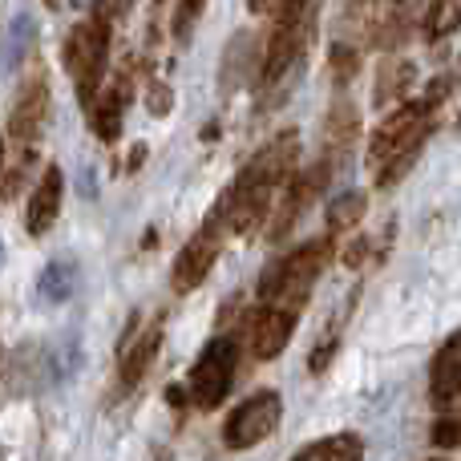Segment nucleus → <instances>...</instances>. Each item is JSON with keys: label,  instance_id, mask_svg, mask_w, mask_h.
<instances>
[{"label": "nucleus", "instance_id": "f257e3e1", "mask_svg": "<svg viewBox=\"0 0 461 461\" xmlns=\"http://www.w3.org/2000/svg\"><path fill=\"white\" fill-rule=\"evenodd\" d=\"M295 154H300L295 134H284V138H276L271 146H263V150L255 154L243 170H239V178L230 183L223 203H219L215 219H223V227L235 230V235H247L259 219H267L271 199H276L279 186H284L287 175H292Z\"/></svg>", "mask_w": 461, "mask_h": 461}, {"label": "nucleus", "instance_id": "f03ea898", "mask_svg": "<svg viewBox=\"0 0 461 461\" xmlns=\"http://www.w3.org/2000/svg\"><path fill=\"white\" fill-rule=\"evenodd\" d=\"M433 134V105L429 102H405L397 113L376 126L373 146H368V167H376V186L393 191L409 167L417 162L425 138Z\"/></svg>", "mask_w": 461, "mask_h": 461}, {"label": "nucleus", "instance_id": "7ed1b4c3", "mask_svg": "<svg viewBox=\"0 0 461 461\" xmlns=\"http://www.w3.org/2000/svg\"><path fill=\"white\" fill-rule=\"evenodd\" d=\"M328 259H332V243H328V239H316V243H303V247H295V251H287L284 259L263 276V287H259L263 303L300 320L303 303H308V295H312V284H316L320 271L328 267Z\"/></svg>", "mask_w": 461, "mask_h": 461}, {"label": "nucleus", "instance_id": "20e7f679", "mask_svg": "<svg viewBox=\"0 0 461 461\" xmlns=\"http://www.w3.org/2000/svg\"><path fill=\"white\" fill-rule=\"evenodd\" d=\"M105 57H110V13L97 8L65 41V65H69L73 81H77L81 105L97 102V89H102V77H105Z\"/></svg>", "mask_w": 461, "mask_h": 461}, {"label": "nucleus", "instance_id": "39448f33", "mask_svg": "<svg viewBox=\"0 0 461 461\" xmlns=\"http://www.w3.org/2000/svg\"><path fill=\"white\" fill-rule=\"evenodd\" d=\"M235 368H239V344L230 340V336H215V340L199 352V360H194V368H191V401L194 405L215 409L230 393Z\"/></svg>", "mask_w": 461, "mask_h": 461}, {"label": "nucleus", "instance_id": "423d86ee", "mask_svg": "<svg viewBox=\"0 0 461 461\" xmlns=\"http://www.w3.org/2000/svg\"><path fill=\"white\" fill-rule=\"evenodd\" d=\"M279 413H284V401H279V393H271V389L255 393V397H247L243 405H239L235 413L227 417L223 441H227L230 449H251V446H259V441H267L271 433H276Z\"/></svg>", "mask_w": 461, "mask_h": 461}, {"label": "nucleus", "instance_id": "0eeeda50", "mask_svg": "<svg viewBox=\"0 0 461 461\" xmlns=\"http://www.w3.org/2000/svg\"><path fill=\"white\" fill-rule=\"evenodd\" d=\"M308 37H312V29H308V21H303V13L276 16V32H271L267 53H263V65H259V86L263 89H271L276 81L287 77V69L300 61Z\"/></svg>", "mask_w": 461, "mask_h": 461}, {"label": "nucleus", "instance_id": "6e6552de", "mask_svg": "<svg viewBox=\"0 0 461 461\" xmlns=\"http://www.w3.org/2000/svg\"><path fill=\"white\" fill-rule=\"evenodd\" d=\"M219 247H223L219 223L199 227L191 239H186V247L175 259V271H170V279H175L178 292H194V287L211 276V267H215V259H219Z\"/></svg>", "mask_w": 461, "mask_h": 461}, {"label": "nucleus", "instance_id": "1a4fd4ad", "mask_svg": "<svg viewBox=\"0 0 461 461\" xmlns=\"http://www.w3.org/2000/svg\"><path fill=\"white\" fill-rule=\"evenodd\" d=\"M45 122H49V81H45V73H32L29 86L16 97L13 113H8V138H13L21 150H29L41 138Z\"/></svg>", "mask_w": 461, "mask_h": 461}, {"label": "nucleus", "instance_id": "9d476101", "mask_svg": "<svg viewBox=\"0 0 461 461\" xmlns=\"http://www.w3.org/2000/svg\"><path fill=\"white\" fill-rule=\"evenodd\" d=\"M162 332H167V320L150 316V324H142V332L122 348V389H134L146 376V368L154 365V357H158V348H162Z\"/></svg>", "mask_w": 461, "mask_h": 461}, {"label": "nucleus", "instance_id": "9b49d317", "mask_svg": "<svg viewBox=\"0 0 461 461\" xmlns=\"http://www.w3.org/2000/svg\"><path fill=\"white\" fill-rule=\"evenodd\" d=\"M295 324H300L295 316H287V312H276V308H267V303H263V308L255 312V324H251V348H255V357H259V360L279 357V352L287 348V340H292Z\"/></svg>", "mask_w": 461, "mask_h": 461}, {"label": "nucleus", "instance_id": "f8f14e48", "mask_svg": "<svg viewBox=\"0 0 461 461\" xmlns=\"http://www.w3.org/2000/svg\"><path fill=\"white\" fill-rule=\"evenodd\" d=\"M457 393H461V336L454 332L441 344L438 360H433V401H438V409L454 413Z\"/></svg>", "mask_w": 461, "mask_h": 461}, {"label": "nucleus", "instance_id": "ddd939ff", "mask_svg": "<svg viewBox=\"0 0 461 461\" xmlns=\"http://www.w3.org/2000/svg\"><path fill=\"white\" fill-rule=\"evenodd\" d=\"M61 194H65V178L57 167L45 170V178L37 183V191H32V203H29V235H45L49 227L57 223V215H61Z\"/></svg>", "mask_w": 461, "mask_h": 461}, {"label": "nucleus", "instance_id": "4468645a", "mask_svg": "<svg viewBox=\"0 0 461 461\" xmlns=\"http://www.w3.org/2000/svg\"><path fill=\"white\" fill-rule=\"evenodd\" d=\"M32 41H37V21L29 13H16L0 32V81L16 73V65L29 57Z\"/></svg>", "mask_w": 461, "mask_h": 461}, {"label": "nucleus", "instance_id": "2eb2a0df", "mask_svg": "<svg viewBox=\"0 0 461 461\" xmlns=\"http://www.w3.org/2000/svg\"><path fill=\"white\" fill-rule=\"evenodd\" d=\"M126 102H130V81H118L102 102L89 105V110H94V130L102 142H113V138L122 134V110H126Z\"/></svg>", "mask_w": 461, "mask_h": 461}, {"label": "nucleus", "instance_id": "dca6fc26", "mask_svg": "<svg viewBox=\"0 0 461 461\" xmlns=\"http://www.w3.org/2000/svg\"><path fill=\"white\" fill-rule=\"evenodd\" d=\"M73 292H77V263H73V259L45 263V271H41V284H37L41 303H65Z\"/></svg>", "mask_w": 461, "mask_h": 461}, {"label": "nucleus", "instance_id": "f3484780", "mask_svg": "<svg viewBox=\"0 0 461 461\" xmlns=\"http://www.w3.org/2000/svg\"><path fill=\"white\" fill-rule=\"evenodd\" d=\"M360 457H365V446H360L357 433H332V438L312 441L292 461H360Z\"/></svg>", "mask_w": 461, "mask_h": 461}, {"label": "nucleus", "instance_id": "a211bd4d", "mask_svg": "<svg viewBox=\"0 0 461 461\" xmlns=\"http://www.w3.org/2000/svg\"><path fill=\"white\" fill-rule=\"evenodd\" d=\"M360 130V113L352 110L348 102L332 105V113H328V126H324V146H328V158H332L336 150H348L352 138H357Z\"/></svg>", "mask_w": 461, "mask_h": 461}, {"label": "nucleus", "instance_id": "6ab92c4d", "mask_svg": "<svg viewBox=\"0 0 461 461\" xmlns=\"http://www.w3.org/2000/svg\"><path fill=\"white\" fill-rule=\"evenodd\" d=\"M409 86H413V65H409V61H389L381 69V81H376L373 102L384 105V102H393V97H405Z\"/></svg>", "mask_w": 461, "mask_h": 461}, {"label": "nucleus", "instance_id": "aec40b11", "mask_svg": "<svg viewBox=\"0 0 461 461\" xmlns=\"http://www.w3.org/2000/svg\"><path fill=\"white\" fill-rule=\"evenodd\" d=\"M457 8L461 0H429V13H425V37L441 41L457 29Z\"/></svg>", "mask_w": 461, "mask_h": 461}, {"label": "nucleus", "instance_id": "412c9836", "mask_svg": "<svg viewBox=\"0 0 461 461\" xmlns=\"http://www.w3.org/2000/svg\"><path fill=\"white\" fill-rule=\"evenodd\" d=\"M357 219H365V194H357V191L340 194V199H336L332 207H328V223H332V230L352 227Z\"/></svg>", "mask_w": 461, "mask_h": 461}, {"label": "nucleus", "instance_id": "4be33fe9", "mask_svg": "<svg viewBox=\"0 0 461 461\" xmlns=\"http://www.w3.org/2000/svg\"><path fill=\"white\" fill-rule=\"evenodd\" d=\"M203 5L207 0H178V8H175V41L178 45H186L191 41V32H194V24H199V16H203Z\"/></svg>", "mask_w": 461, "mask_h": 461}, {"label": "nucleus", "instance_id": "5701e85b", "mask_svg": "<svg viewBox=\"0 0 461 461\" xmlns=\"http://www.w3.org/2000/svg\"><path fill=\"white\" fill-rule=\"evenodd\" d=\"M357 69H360V53L352 45H340V41H336V45H332V73H336V81H352V77H357Z\"/></svg>", "mask_w": 461, "mask_h": 461}, {"label": "nucleus", "instance_id": "b1692460", "mask_svg": "<svg viewBox=\"0 0 461 461\" xmlns=\"http://www.w3.org/2000/svg\"><path fill=\"white\" fill-rule=\"evenodd\" d=\"M433 446H441V449H457L461 446V421H457V413H446L438 425H433Z\"/></svg>", "mask_w": 461, "mask_h": 461}, {"label": "nucleus", "instance_id": "393cba45", "mask_svg": "<svg viewBox=\"0 0 461 461\" xmlns=\"http://www.w3.org/2000/svg\"><path fill=\"white\" fill-rule=\"evenodd\" d=\"M251 13H271V16H295L308 8V0H247Z\"/></svg>", "mask_w": 461, "mask_h": 461}, {"label": "nucleus", "instance_id": "a878e982", "mask_svg": "<svg viewBox=\"0 0 461 461\" xmlns=\"http://www.w3.org/2000/svg\"><path fill=\"white\" fill-rule=\"evenodd\" d=\"M150 105H154V113H167V105H170V94H167V86H154V97H150Z\"/></svg>", "mask_w": 461, "mask_h": 461}, {"label": "nucleus", "instance_id": "bb28decb", "mask_svg": "<svg viewBox=\"0 0 461 461\" xmlns=\"http://www.w3.org/2000/svg\"><path fill=\"white\" fill-rule=\"evenodd\" d=\"M0 167H5V142H0Z\"/></svg>", "mask_w": 461, "mask_h": 461}, {"label": "nucleus", "instance_id": "cd10ccee", "mask_svg": "<svg viewBox=\"0 0 461 461\" xmlns=\"http://www.w3.org/2000/svg\"><path fill=\"white\" fill-rule=\"evenodd\" d=\"M73 5H77V8H81V5H89V0H73Z\"/></svg>", "mask_w": 461, "mask_h": 461}, {"label": "nucleus", "instance_id": "c85d7f7f", "mask_svg": "<svg viewBox=\"0 0 461 461\" xmlns=\"http://www.w3.org/2000/svg\"><path fill=\"white\" fill-rule=\"evenodd\" d=\"M126 5H130V0H118V8H126Z\"/></svg>", "mask_w": 461, "mask_h": 461}, {"label": "nucleus", "instance_id": "c756f323", "mask_svg": "<svg viewBox=\"0 0 461 461\" xmlns=\"http://www.w3.org/2000/svg\"><path fill=\"white\" fill-rule=\"evenodd\" d=\"M433 461H446V457H433Z\"/></svg>", "mask_w": 461, "mask_h": 461}, {"label": "nucleus", "instance_id": "7c9ffc66", "mask_svg": "<svg viewBox=\"0 0 461 461\" xmlns=\"http://www.w3.org/2000/svg\"><path fill=\"white\" fill-rule=\"evenodd\" d=\"M49 5H57V0H49Z\"/></svg>", "mask_w": 461, "mask_h": 461}]
</instances>
